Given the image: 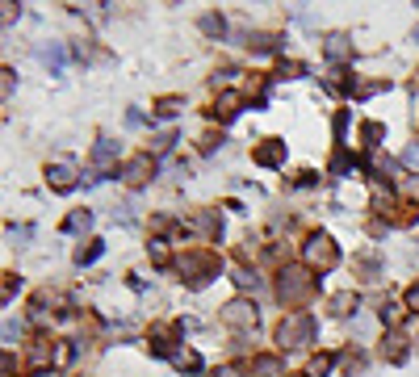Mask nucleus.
<instances>
[{
    "label": "nucleus",
    "instance_id": "16",
    "mask_svg": "<svg viewBox=\"0 0 419 377\" xmlns=\"http://www.w3.org/2000/svg\"><path fill=\"white\" fill-rule=\"evenodd\" d=\"M332 306H336V315H348V306L357 311V294H340V298H336Z\"/></svg>",
    "mask_w": 419,
    "mask_h": 377
},
{
    "label": "nucleus",
    "instance_id": "7",
    "mask_svg": "<svg viewBox=\"0 0 419 377\" xmlns=\"http://www.w3.org/2000/svg\"><path fill=\"white\" fill-rule=\"evenodd\" d=\"M151 172H155V164H151V155H134V159L126 164V172H122V180H126V185H143V180H147Z\"/></svg>",
    "mask_w": 419,
    "mask_h": 377
},
{
    "label": "nucleus",
    "instance_id": "23",
    "mask_svg": "<svg viewBox=\"0 0 419 377\" xmlns=\"http://www.w3.org/2000/svg\"><path fill=\"white\" fill-rule=\"evenodd\" d=\"M151 256H155V260H159V264H164V260H168V252H164V243H159V239H155V243H151Z\"/></svg>",
    "mask_w": 419,
    "mask_h": 377
},
{
    "label": "nucleus",
    "instance_id": "18",
    "mask_svg": "<svg viewBox=\"0 0 419 377\" xmlns=\"http://www.w3.org/2000/svg\"><path fill=\"white\" fill-rule=\"evenodd\" d=\"M327 369H332V357H315V361H311V374L315 377H323Z\"/></svg>",
    "mask_w": 419,
    "mask_h": 377
},
{
    "label": "nucleus",
    "instance_id": "21",
    "mask_svg": "<svg viewBox=\"0 0 419 377\" xmlns=\"http://www.w3.org/2000/svg\"><path fill=\"white\" fill-rule=\"evenodd\" d=\"M365 138H369V143H374V138H382V126H378V122H369V126H365Z\"/></svg>",
    "mask_w": 419,
    "mask_h": 377
},
{
    "label": "nucleus",
    "instance_id": "25",
    "mask_svg": "<svg viewBox=\"0 0 419 377\" xmlns=\"http://www.w3.org/2000/svg\"><path fill=\"white\" fill-rule=\"evenodd\" d=\"M214 377H239V374H235V369H218Z\"/></svg>",
    "mask_w": 419,
    "mask_h": 377
},
{
    "label": "nucleus",
    "instance_id": "14",
    "mask_svg": "<svg viewBox=\"0 0 419 377\" xmlns=\"http://www.w3.org/2000/svg\"><path fill=\"white\" fill-rule=\"evenodd\" d=\"M101 252H105V248H101V243H97V239H92V243H88V248H80V252H76V264H88V260H97V256H101Z\"/></svg>",
    "mask_w": 419,
    "mask_h": 377
},
{
    "label": "nucleus",
    "instance_id": "20",
    "mask_svg": "<svg viewBox=\"0 0 419 377\" xmlns=\"http://www.w3.org/2000/svg\"><path fill=\"white\" fill-rule=\"evenodd\" d=\"M176 365H180V369H197V357H193V353H176Z\"/></svg>",
    "mask_w": 419,
    "mask_h": 377
},
{
    "label": "nucleus",
    "instance_id": "5",
    "mask_svg": "<svg viewBox=\"0 0 419 377\" xmlns=\"http://www.w3.org/2000/svg\"><path fill=\"white\" fill-rule=\"evenodd\" d=\"M222 323H227V327H239V332H252V327H256V306H252V302H231V306L222 311Z\"/></svg>",
    "mask_w": 419,
    "mask_h": 377
},
{
    "label": "nucleus",
    "instance_id": "19",
    "mask_svg": "<svg viewBox=\"0 0 419 377\" xmlns=\"http://www.w3.org/2000/svg\"><path fill=\"white\" fill-rule=\"evenodd\" d=\"M201 29H206V34H222V17H206Z\"/></svg>",
    "mask_w": 419,
    "mask_h": 377
},
{
    "label": "nucleus",
    "instance_id": "3",
    "mask_svg": "<svg viewBox=\"0 0 419 377\" xmlns=\"http://www.w3.org/2000/svg\"><path fill=\"white\" fill-rule=\"evenodd\" d=\"M302 256H306L311 269H332V264L340 260V252H336V243H332L327 235H311L306 248H302Z\"/></svg>",
    "mask_w": 419,
    "mask_h": 377
},
{
    "label": "nucleus",
    "instance_id": "9",
    "mask_svg": "<svg viewBox=\"0 0 419 377\" xmlns=\"http://www.w3.org/2000/svg\"><path fill=\"white\" fill-rule=\"evenodd\" d=\"M113 159H118V143H109V138H101L97 147H92V164L105 172V168H113Z\"/></svg>",
    "mask_w": 419,
    "mask_h": 377
},
{
    "label": "nucleus",
    "instance_id": "13",
    "mask_svg": "<svg viewBox=\"0 0 419 377\" xmlns=\"http://www.w3.org/2000/svg\"><path fill=\"white\" fill-rule=\"evenodd\" d=\"M382 357H390V361H403V357H407V344H403L399 336H390V340L382 344Z\"/></svg>",
    "mask_w": 419,
    "mask_h": 377
},
{
    "label": "nucleus",
    "instance_id": "24",
    "mask_svg": "<svg viewBox=\"0 0 419 377\" xmlns=\"http://www.w3.org/2000/svg\"><path fill=\"white\" fill-rule=\"evenodd\" d=\"M407 306H411V311H419V285L411 290V294H407Z\"/></svg>",
    "mask_w": 419,
    "mask_h": 377
},
{
    "label": "nucleus",
    "instance_id": "1",
    "mask_svg": "<svg viewBox=\"0 0 419 377\" xmlns=\"http://www.w3.org/2000/svg\"><path fill=\"white\" fill-rule=\"evenodd\" d=\"M311 290H315V277L306 269H285L281 281H277L281 302H302V298H311Z\"/></svg>",
    "mask_w": 419,
    "mask_h": 377
},
{
    "label": "nucleus",
    "instance_id": "15",
    "mask_svg": "<svg viewBox=\"0 0 419 377\" xmlns=\"http://www.w3.org/2000/svg\"><path fill=\"white\" fill-rule=\"evenodd\" d=\"M88 227H92V214H88V210H84V214H71V218H67V231H88Z\"/></svg>",
    "mask_w": 419,
    "mask_h": 377
},
{
    "label": "nucleus",
    "instance_id": "22",
    "mask_svg": "<svg viewBox=\"0 0 419 377\" xmlns=\"http://www.w3.org/2000/svg\"><path fill=\"white\" fill-rule=\"evenodd\" d=\"M155 147H159V151H168V147H172V130H164V134L155 138Z\"/></svg>",
    "mask_w": 419,
    "mask_h": 377
},
{
    "label": "nucleus",
    "instance_id": "10",
    "mask_svg": "<svg viewBox=\"0 0 419 377\" xmlns=\"http://www.w3.org/2000/svg\"><path fill=\"white\" fill-rule=\"evenodd\" d=\"M239 101H243L239 92H222V97H218V105H214V118H222V122H231V118L239 113Z\"/></svg>",
    "mask_w": 419,
    "mask_h": 377
},
{
    "label": "nucleus",
    "instance_id": "11",
    "mask_svg": "<svg viewBox=\"0 0 419 377\" xmlns=\"http://www.w3.org/2000/svg\"><path fill=\"white\" fill-rule=\"evenodd\" d=\"M281 155H285L281 143H264V147L256 151V164H281Z\"/></svg>",
    "mask_w": 419,
    "mask_h": 377
},
{
    "label": "nucleus",
    "instance_id": "17",
    "mask_svg": "<svg viewBox=\"0 0 419 377\" xmlns=\"http://www.w3.org/2000/svg\"><path fill=\"white\" fill-rule=\"evenodd\" d=\"M399 319H403V306L386 302V306H382V323H399Z\"/></svg>",
    "mask_w": 419,
    "mask_h": 377
},
{
    "label": "nucleus",
    "instance_id": "27",
    "mask_svg": "<svg viewBox=\"0 0 419 377\" xmlns=\"http://www.w3.org/2000/svg\"><path fill=\"white\" fill-rule=\"evenodd\" d=\"M416 348H419V340H416Z\"/></svg>",
    "mask_w": 419,
    "mask_h": 377
},
{
    "label": "nucleus",
    "instance_id": "12",
    "mask_svg": "<svg viewBox=\"0 0 419 377\" xmlns=\"http://www.w3.org/2000/svg\"><path fill=\"white\" fill-rule=\"evenodd\" d=\"M348 50H353V46H348L344 34H332V38H327V55H332V59H344Z\"/></svg>",
    "mask_w": 419,
    "mask_h": 377
},
{
    "label": "nucleus",
    "instance_id": "4",
    "mask_svg": "<svg viewBox=\"0 0 419 377\" xmlns=\"http://www.w3.org/2000/svg\"><path fill=\"white\" fill-rule=\"evenodd\" d=\"M180 273H189L193 285H206V281L218 273V260H214L210 252H189V256L180 260Z\"/></svg>",
    "mask_w": 419,
    "mask_h": 377
},
{
    "label": "nucleus",
    "instance_id": "6",
    "mask_svg": "<svg viewBox=\"0 0 419 377\" xmlns=\"http://www.w3.org/2000/svg\"><path fill=\"white\" fill-rule=\"evenodd\" d=\"M46 185H50L55 193H67V189H76V164H67V159L50 164V168H46Z\"/></svg>",
    "mask_w": 419,
    "mask_h": 377
},
{
    "label": "nucleus",
    "instance_id": "2",
    "mask_svg": "<svg viewBox=\"0 0 419 377\" xmlns=\"http://www.w3.org/2000/svg\"><path fill=\"white\" fill-rule=\"evenodd\" d=\"M277 340H281L285 348L311 344V340H315V319H311V315H290V319L277 327Z\"/></svg>",
    "mask_w": 419,
    "mask_h": 377
},
{
    "label": "nucleus",
    "instance_id": "8",
    "mask_svg": "<svg viewBox=\"0 0 419 377\" xmlns=\"http://www.w3.org/2000/svg\"><path fill=\"white\" fill-rule=\"evenodd\" d=\"M252 377H285V365H281V357H273V353L256 357V361H252Z\"/></svg>",
    "mask_w": 419,
    "mask_h": 377
},
{
    "label": "nucleus",
    "instance_id": "26",
    "mask_svg": "<svg viewBox=\"0 0 419 377\" xmlns=\"http://www.w3.org/2000/svg\"><path fill=\"white\" fill-rule=\"evenodd\" d=\"M411 197L419 201V180H411Z\"/></svg>",
    "mask_w": 419,
    "mask_h": 377
}]
</instances>
